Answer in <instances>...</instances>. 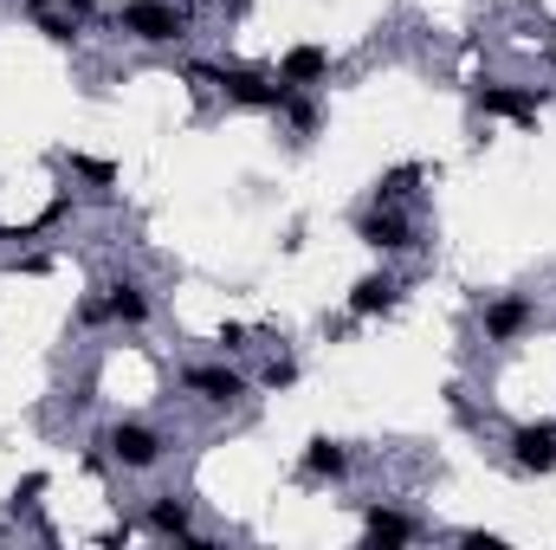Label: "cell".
Instances as JSON below:
<instances>
[{
    "label": "cell",
    "mask_w": 556,
    "mask_h": 550,
    "mask_svg": "<svg viewBox=\"0 0 556 550\" xmlns=\"http://www.w3.org/2000/svg\"><path fill=\"white\" fill-rule=\"evenodd\" d=\"M278 78L298 91V85H324L330 78V52L324 46H291L285 59H278Z\"/></svg>",
    "instance_id": "obj_11"
},
{
    "label": "cell",
    "mask_w": 556,
    "mask_h": 550,
    "mask_svg": "<svg viewBox=\"0 0 556 550\" xmlns=\"http://www.w3.org/2000/svg\"><path fill=\"white\" fill-rule=\"evenodd\" d=\"M363 532H369V545H415V518L408 512H389V505H369L363 512Z\"/></svg>",
    "instance_id": "obj_13"
},
{
    "label": "cell",
    "mask_w": 556,
    "mask_h": 550,
    "mask_svg": "<svg viewBox=\"0 0 556 550\" xmlns=\"http://www.w3.org/2000/svg\"><path fill=\"white\" fill-rule=\"evenodd\" d=\"M350 473V453H343V440H330V434H311L304 440V479H343Z\"/></svg>",
    "instance_id": "obj_12"
},
{
    "label": "cell",
    "mask_w": 556,
    "mask_h": 550,
    "mask_svg": "<svg viewBox=\"0 0 556 550\" xmlns=\"http://www.w3.org/2000/svg\"><path fill=\"white\" fill-rule=\"evenodd\" d=\"M149 532L181 538L188 550H207V538H201V532H194V518H188V499H175V492H162V499L149 505Z\"/></svg>",
    "instance_id": "obj_10"
},
{
    "label": "cell",
    "mask_w": 556,
    "mask_h": 550,
    "mask_svg": "<svg viewBox=\"0 0 556 550\" xmlns=\"http://www.w3.org/2000/svg\"><path fill=\"white\" fill-rule=\"evenodd\" d=\"M104 304H111L117 324H149V291H142L137 278H111L104 285Z\"/></svg>",
    "instance_id": "obj_14"
},
{
    "label": "cell",
    "mask_w": 556,
    "mask_h": 550,
    "mask_svg": "<svg viewBox=\"0 0 556 550\" xmlns=\"http://www.w3.org/2000/svg\"><path fill=\"white\" fill-rule=\"evenodd\" d=\"M395 304H402V285L389 273H363L350 285V317H389Z\"/></svg>",
    "instance_id": "obj_8"
},
{
    "label": "cell",
    "mask_w": 556,
    "mask_h": 550,
    "mask_svg": "<svg viewBox=\"0 0 556 550\" xmlns=\"http://www.w3.org/2000/svg\"><path fill=\"white\" fill-rule=\"evenodd\" d=\"M459 545H466V550H498V538H492V532H466Z\"/></svg>",
    "instance_id": "obj_23"
},
{
    "label": "cell",
    "mask_w": 556,
    "mask_h": 550,
    "mask_svg": "<svg viewBox=\"0 0 556 550\" xmlns=\"http://www.w3.org/2000/svg\"><path fill=\"white\" fill-rule=\"evenodd\" d=\"M181 389H188L194 402H207V409H233V402L247 396V376L227 370V363H194V370H181Z\"/></svg>",
    "instance_id": "obj_5"
},
{
    "label": "cell",
    "mask_w": 556,
    "mask_h": 550,
    "mask_svg": "<svg viewBox=\"0 0 556 550\" xmlns=\"http://www.w3.org/2000/svg\"><path fill=\"white\" fill-rule=\"evenodd\" d=\"M72 168H78L85 182H98V188H111V182H117V162H104V155H72Z\"/></svg>",
    "instance_id": "obj_18"
},
{
    "label": "cell",
    "mask_w": 556,
    "mask_h": 550,
    "mask_svg": "<svg viewBox=\"0 0 556 550\" xmlns=\"http://www.w3.org/2000/svg\"><path fill=\"white\" fill-rule=\"evenodd\" d=\"M39 492H46V473H26V479L13 486V512H20V505H33Z\"/></svg>",
    "instance_id": "obj_20"
},
{
    "label": "cell",
    "mask_w": 556,
    "mask_h": 550,
    "mask_svg": "<svg viewBox=\"0 0 556 550\" xmlns=\"http://www.w3.org/2000/svg\"><path fill=\"white\" fill-rule=\"evenodd\" d=\"M291 383H298V363L291 357H273L266 363V389H291Z\"/></svg>",
    "instance_id": "obj_19"
},
{
    "label": "cell",
    "mask_w": 556,
    "mask_h": 550,
    "mask_svg": "<svg viewBox=\"0 0 556 550\" xmlns=\"http://www.w3.org/2000/svg\"><path fill=\"white\" fill-rule=\"evenodd\" d=\"M39 33L65 46V39H78V13H59V7H39Z\"/></svg>",
    "instance_id": "obj_16"
},
{
    "label": "cell",
    "mask_w": 556,
    "mask_h": 550,
    "mask_svg": "<svg viewBox=\"0 0 556 550\" xmlns=\"http://www.w3.org/2000/svg\"><path fill=\"white\" fill-rule=\"evenodd\" d=\"M39 7H59V13H78V20H85V13H91L98 0H39Z\"/></svg>",
    "instance_id": "obj_22"
},
{
    "label": "cell",
    "mask_w": 556,
    "mask_h": 550,
    "mask_svg": "<svg viewBox=\"0 0 556 550\" xmlns=\"http://www.w3.org/2000/svg\"><path fill=\"white\" fill-rule=\"evenodd\" d=\"M511 466L518 473H556V427H518L511 434Z\"/></svg>",
    "instance_id": "obj_9"
},
{
    "label": "cell",
    "mask_w": 556,
    "mask_h": 550,
    "mask_svg": "<svg viewBox=\"0 0 556 550\" xmlns=\"http://www.w3.org/2000/svg\"><path fill=\"white\" fill-rule=\"evenodd\" d=\"M78 317H85V324H104V317H111V304H104V298H85V304H78Z\"/></svg>",
    "instance_id": "obj_21"
},
{
    "label": "cell",
    "mask_w": 556,
    "mask_h": 550,
    "mask_svg": "<svg viewBox=\"0 0 556 550\" xmlns=\"http://www.w3.org/2000/svg\"><path fill=\"white\" fill-rule=\"evenodd\" d=\"M356 240L376 247V253H408L415 247V221L402 214V201H376L356 214Z\"/></svg>",
    "instance_id": "obj_3"
},
{
    "label": "cell",
    "mask_w": 556,
    "mask_h": 550,
    "mask_svg": "<svg viewBox=\"0 0 556 550\" xmlns=\"http://www.w3.org/2000/svg\"><path fill=\"white\" fill-rule=\"evenodd\" d=\"M117 26L142 39V46H175L181 33H188V13L175 7V0H124L117 7Z\"/></svg>",
    "instance_id": "obj_2"
},
{
    "label": "cell",
    "mask_w": 556,
    "mask_h": 550,
    "mask_svg": "<svg viewBox=\"0 0 556 550\" xmlns=\"http://www.w3.org/2000/svg\"><path fill=\"white\" fill-rule=\"evenodd\" d=\"M472 104L485 111V117H511V124H538V91H525V85H479L472 91Z\"/></svg>",
    "instance_id": "obj_6"
},
{
    "label": "cell",
    "mask_w": 556,
    "mask_h": 550,
    "mask_svg": "<svg viewBox=\"0 0 556 550\" xmlns=\"http://www.w3.org/2000/svg\"><path fill=\"white\" fill-rule=\"evenodd\" d=\"M415 182H420V162H402V168H389V175L376 182V201H402Z\"/></svg>",
    "instance_id": "obj_15"
},
{
    "label": "cell",
    "mask_w": 556,
    "mask_h": 550,
    "mask_svg": "<svg viewBox=\"0 0 556 550\" xmlns=\"http://www.w3.org/2000/svg\"><path fill=\"white\" fill-rule=\"evenodd\" d=\"M531 324H538V311H531V298H518V291H505V298L485 304V337H492V343H518Z\"/></svg>",
    "instance_id": "obj_7"
},
{
    "label": "cell",
    "mask_w": 556,
    "mask_h": 550,
    "mask_svg": "<svg viewBox=\"0 0 556 550\" xmlns=\"http://www.w3.org/2000/svg\"><path fill=\"white\" fill-rule=\"evenodd\" d=\"M285 117H291V130H298V137H311V130H317V104H311V98H298V91L285 98Z\"/></svg>",
    "instance_id": "obj_17"
},
{
    "label": "cell",
    "mask_w": 556,
    "mask_h": 550,
    "mask_svg": "<svg viewBox=\"0 0 556 550\" xmlns=\"http://www.w3.org/2000/svg\"><path fill=\"white\" fill-rule=\"evenodd\" d=\"M194 78H214L227 91V104H247V111H285V98H291L285 78L247 72V65H194Z\"/></svg>",
    "instance_id": "obj_1"
},
{
    "label": "cell",
    "mask_w": 556,
    "mask_h": 550,
    "mask_svg": "<svg viewBox=\"0 0 556 550\" xmlns=\"http://www.w3.org/2000/svg\"><path fill=\"white\" fill-rule=\"evenodd\" d=\"M104 447H111V460H117L124 473H149V466L162 460V434H155L149 421H117V427L104 434Z\"/></svg>",
    "instance_id": "obj_4"
}]
</instances>
